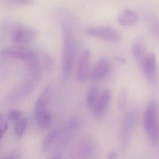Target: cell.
<instances>
[{
    "label": "cell",
    "mask_w": 159,
    "mask_h": 159,
    "mask_svg": "<svg viewBox=\"0 0 159 159\" xmlns=\"http://www.w3.org/2000/svg\"><path fill=\"white\" fill-rule=\"evenodd\" d=\"M63 35L62 70L63 79L66 80L72 74L78 50L71 22L67 19H64L63 21Z\"/></svg>",
    "instance_id": "obj_1"
},
{
    "label": "cell",
    "mask_w": 159,
    "mask_h": 159,
    "mask_svg": "<svg viewBox=\"0 0 159 159\" xmlns=\"http://www.w3.org/2000/svg\"><path fill=\"white\" fill-rule=\"evenodd\" d=\"M144 128L151 144L155 147L159 146V129L158 102L152 99L148 104L144 113Z\"/></svg>",
    "instance_id": "obj_2"
},
{
    "label": "cell",
    "mask_w": 159,
    "mask_h": 159,
    "mask_svg": "<svg viewBox=\"0 0 159 159\" xmlns=\"http://www.w3.org/2000/svg\"><path fill=\"white\" fill-rule=\"evenodd\" d=\"M16 45L4 49L2 51L1 54L6 57L24 61L34 73L39 71V57L37 53L30 48L22 45Z\"/></svg>",
    "instance_id": "obj_3"
},
{
    "label": "cell",
    "mask_w": 159,
    "mask_h": 159,
    "mask_svg": "<svg viewBox=\"0 0 159 159\" xmlns=\"http://www.w3.org/2000/svg\"><path fill=\"white\" fill-rule=\"evenodd\" d=\"M39 35L37 30L33 28L27 27L23 23L16 22L11 30L12 41L16 45H23L35 40Z\"/></svg>",
    "instance_id": "obj_4"
},
{
    "label": "cell",
    "mask_w": 159,
    "mask_h": 159,
    "mask_svg": "<svg viewBox=\"0 0 159 159\" xmlns=\"http://www.w3.org/2000/svg\"><path fill=\"white\" fill-rule=\"evenodd\" d=\"M84 30L91 37L109 42H118L121 39L120 32L116 29L108 26L89 27Z\"/></svg>",
    "instance_id": "obj_5"
},
{
    "label": "cell",
    "mask_w": 159,
    "mask_h": 159,
    "mask_svg": "<svg viewBox=\"0 0 159 159\" xmlns=\"http://www.w3.org/2000/svg\"><path fill=\"white\" fill-rule=\"evenodd\" d=\"M136 116L132 112H126L122 119L120 126V138L121 148L126 149L130 144L135 125Z\"/></svg>",
    "instance_id": "obj_6"
},
{
    "label": "cell",
    "mask_w": 159,
    "mask_h": 159,
    "mask_svg": "<svg viewBox=\"0 0 159 159\" xmlns=\"http://www.w3.org/2000/svg\"><path fill=\"white\" fill-rule=\"evenodd\" d=\"M90 59V50L84 49L80 55L76 71V80L80 83L84 82L89 75Z\"/></svg>",
    "instance_id": "obj_7"
},
{
    "label": "cell",
    "mask_w": 159,
    "mask_h": 159,
    "mask_svg": "<svg viewBox=\"0 0 159 159\" xmlns=\"http://www.w3.org/2000/svg\"><path fill=\"white\" fill-rule=\"evenodd\" d=\"M111 70V64L106 57L100 58L90 71V80L93 81L101 80L108 76Z\"/></svg>",
    "instance_id": "obj_8"
},
{
    "label": "cell",
    "mask_w": 159,
    "mask_h": 159,
    "mask_svg": "<svg viewBox=\"0 0 159 159\" xmlns=\"http://www.w3.org/2000/svg\"><path fill=\"white\" fill-rule=\"evenodd\" d=\"M142 72L146 78L151 82H154L157 77L156 57L153 53L147 54L141 60Z\"/></svg>",
    "instance_id": "obj_9"
},
{
    "label": "cell",
    "mask_w": 159,
    "mask_h": 159,
    "mask_svg": "<svg viewBox=\"0 0 159 159\" xmlns=\"http://www.w3.org/2000/svg\"><path fill=\"white\" fill-rule=\"evenodd\" d=\"M111 99V93L109 89H105L100 93L93 109L95 118L100 119L106 113Z\"/></svg>",
    "instance_id": "obj_10"
},
{
    "label": "cell",
    "mask_w": 159,
    "mask_h": 159,
    "mask_svg": "<svg viewBox=\"0 0 159 159\" xmlns=\"http://www.w3.org/2000/svg\"><path fill=\"white\" fill-rule=\"evenodd\" d=\"M138 15L134 10L125 9L122 11L118 16V22L123 26L130 27L137 22Z\"/></svg>",
    "instance_id": "obj_11"
},
{
    "label": "cell",
    "mask_w": 159,
    "mask_h": 159,
    "mask_svg": "<svg viewBox=\"0 0 159 159\" xmlns=\"http://www.w3.org/2000/svg\"><path fill=\"white\" fill-rule=\"evenodd\" d=\"M132 54L135 59L141 61L147 54L146 44L143 39L137 38L132 43L131 47Z\"/></svg>",
    "instance_id": "obj_12"
},
{
    "label": "cell",
    "mask_w": 159,
    "mask_h": 159,
    "mask_svg": "<svg viewBox=\"0 0 159 159\" xmlns=\"http://www.w3.org/2000/svg\"><path fill=\"white\" fill-rule=\"evenodd\" d=\"M95 148V145L93 140L89 139H84L79 146V156L81 158H90L94 153Z\"/></svg>",
    "instance_id": "obj_13"
},
{
    "label": "cell",
    "mask_w": 159,
    "mask_h": 159,
    "mask_svg": "<svg viewBox=\"0 0 159 159\" xmlns=\"http://www.w3.org/2000/svg\"><path fill=\"white\" fill-rule=\"evenodd\" d=\"M100 93L99 87L96 85H92L88 90L86 94V103L87 107L91 110L93 109Z\"/></svg>",
    "instance_id": "obj_14"
},
{
    "label": "cell",
    "mask_w": 159,
    "mask_h": 159,
    "mask_svg": "<svg viewBox=\"0 0 159 159\" xmlns=\"http://www.w3.org/2000/svg\"><path fill=\"white\" fill-rule=\"evenodd\" d=\"M37 124L39 128L41 130H44L51 125L52 121V115L48 110L36 117Z\"/></svg>",
    "instance_id": "obj_15"
},
{
    "label": "cell",
    "mask_w": 159,
    "mask_h": 159,
    "mask_svg": "<svg viewBox=\"0 0 159 159\" xmlns=\"http://www.w3.org/2000/svg\"><path fill=\"white\" fill-rule=\"evenodd\" d=\"M61 131L60 129H56L50 132L44 138L43 142L42 149L43 152H46L51 147L57 138L60 134Z\"/></svg>",
    "instance_id": "obj_16"
},
{
    "label": "cell",
    "mask_w": 159,
    "mask_h": 159,
    "mask_svg": "<svg viewBox=\"0 0 159 159\" xmlns=\"http://www.w3.org/2000/svg\"><path fill=\"white\" fill-rule=\"evenodd\" d=\"M16 122L15 134L17 138L20 139L23 137L25 132L27 120L25 118H20Z\"/></svg>",
    "instance_id": "obj_17"
},
{
    "label": "cell",
    "mask_w": 159,
    "mask_h": 159,
    "mask_svg": "<svg viewBox=\"0 0 159 159\" xmlns=\"http://www.w3.org/2000/svg\"><path fill=\"white\" fill-rule=\"evenodd\" d=\"M147 22L150 31L155 37H158L159 35V22L156 16L152 14L147 16Z\"/></svg>",
    "instance_id": "obj_18"
},
{
    "label": "cell",
    "mask_w": 159,
    "mask_h": 159,
    "mask_svg": "<svg viewBox=\"0 0 159 159\" xmlns=\"http://www.w3.org/2000/svg\"><path fill=\"white\" fill-rule=\"evenodd\" d=\"M128 98V92L126 89L121 91L117 99V107L120 110L124 109L127 105Z\"/></svg>",
    "instance_id": "obj_19"
},
{
    "label": "cell",
    "mask_w": 159,
    "mask_h": 159,
    "mask_svg": "<svg viewBox=\"0 0 159 159\" xmlns=\"http://www.w3.org/2000/svg\"><path fill=\"white\" fill-rule=\"evenodd\" d=\"M8 128V124L3 115L0 112V141L2 139Z\"/></svg>",
    "instance_id": "obj_20"
},
{
    "label": "cell",
    "mask_w": 159,
    "mask_h": 159,
    "mask_svg": "<svg viewBox=\"0 0 159 159\" xmlns=\"http://www.w3.org/2000/svg\"><path fill=\"white\" fill-rule=\"evenodd\" d=\"M9 22L7 20L3 21L0 25V43L2 42L5 38L9 26Z\"/></svg>",
    "instance_id": "obj_21"
},
{
    "label": "cell",
    "mask_w": 159,
    "mask_h": 159,
    "mask_svg": "<svg viewBox=\"0 0 159 159\" xmlns=\"http://www.w3.org/2000/svg\"><path fill=\"white\" fill-rule=\"evenodd\" d=\"M22 112L18 110H12L7 114L8 119L11 121H16L21 117Z\"/></svg>",
    "instance_id": "obj_22"
},
{
    "label": "cell",
    "mask_w": 159,
    "mask_h": 159,
    "mask_svg": "<svg viewBox=\"0 0 159 159\" xmlns=\"http://www.w3.org/2000/svg\"><path fill=\"white\" fill-rule=\"evenodd\" d=\"M43 64L48 70L52 69L54 65V61L51 56L48 54L43 55Z\"/></svg>",
    "instance_id": "obj_23"
},
{
    "label": "cell",
    "mask_w": 159,
    "mask_h": 159,
    "mask_svg": "<svg viewBox=\"0 0 159 159\" xmlns=\"http://www.w3.org/2000/svg\"><path fill=\"white\" fill-rule=\"evenodd\" d=\"M81 121L77 117H73L70 120L68 123V128L70 130H76L80 128Z\"/></svg>",
    "instance_id": "obj_24"
},
{
    "label": "cell",
    "mask_w": 159,
    "mask_h": 159,
    "mask_svg": "<svg viewBox=\"0 0 159 159\" xmlns=\"http://www.w3.org/2000/svg\"><path fill=\"white\" fill-rule=\"evenodd\" d=\"M19 4L25 5H32L34 3V0H13Z\"/></svg>",
    "instance_id": "obj_25"
},
{
    "label": "cell",
    "mask_w": 159,
    "mask_h": 159,
    "mask_svg": "<svg viewBox=\"0 0 159 159\" xmlns=\"http://www.w3.org/2000/svg\"><path fill=\"white\" fill-rule=\"evenodd\" d=\"M117 158H118V154H117V152L116 151H111L108 154L107 159H116Z\"/></svg>",
    "instance_id": "obj_26"
},
{
    "label": "cell",
    "mask_w": 159,
    "mask_h": 159,
    "mask_svg": "<svg viewBox=\"0 0 159 159\" xmlns=\"http://www.w3.org/2000/svg\"><path fill=\"white\" fill-rule=\"evenodd\" d=\"M9 157H7V158H10V159H16V158H20V154L18 153V152H14L12 153L11 155H9Z\"/></svg>",
    "instance_id": "obj_27"
},
{
    "label": "cell",
    "mask_w": 159,
    "mask_h": 159,
    "mask_svg": "<svg viewBox=\"0 0 159 159\" xmlns=\"http://www.w3.org/2000/svg\"><path fill=\"white\" fill-rule=\"evenodd\" d=\"M117 60L119 61V62H121V63H125V58H122L121 57H117Z\"/></svg>",
    "instance_id": "obj_28"
}]
</instances>
